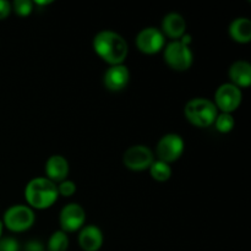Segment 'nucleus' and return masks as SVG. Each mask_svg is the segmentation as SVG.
Instances as JSON below:
<instances>
[{
  "label": "nucleus",
  "mask_w": 251,
  "mask_h": 251,
  "mask_svg": "<svg viewBox=\"0 0 251 251\" xmlns=\"http://www.w3.org/2000/svg\"><path fill=\"white\" fill-rule=\"evenodd\" d=\"M229 36L237 43L247 44L251 41V21L248 17H237L229 25Z\"/></svg>",
  "instance_id": "16"
},
{
  "label": "nucleus",
  "mask_w": 251,
  "mask_h": 251,
  "mask_svg": "<svg viewBox=\"0 0 251 251\" xmlns=\"http://www.w3.org/2000/svg\"><path fill=\"white\" fill-rule=\"evenodd\" d=\"M191 37L184 34L180 39L172 41L164 48V60L167 65L176 71H186L194 61V54L190 48Z\"/></svg>",
  "instance_id": "3"
},
{
  "label": "nucleus",
  "mask_w": 251,
  "mask_h": 251,
  "mask_svg": "<svg viewBox=\"0 0 251 251\" xmlns=\"http://www.w3.org/2000/svg\"><path fill=\"white\" fill-rule=\"evenodd\" d=\"M129 69L124 64L109 66L104 73V76H103L104 86L113 92H119V91L124 90L129 83Z\"/></svg>",
  "instance_id": "11"
},
{
  "label": "nucleus",
  "mask_w": 251,
  "mask_h": 251,
  "mask_svg": "<svg viewBox=\"0 0 251 251\" xmlns=\"http://www.w3.org/2000/svg\"><path fill=\"white\" fill-rule=\"evenodd\" d=\"M184 140L178 134H167L161 137L156 147V154L159 161L171 164L178 161L184 152Z\"/></svg>",
  "instance_id": "6"
},
{
  "label": "nucleus",
  "mask_w": 251,
  "mask_h": 251,
  "mask_svg": "<svg viewBox=\"0 0 251 251\" xmlns=\"http://www.w3.org/2000/svg\"><path fill=\"white\" fill-rule=\"evenodd\" d=\"M86 221V212L78 203H68L64 206L59 215V223L61 230L65 233H73L81 229Z\"/></svg>",
  "instance_id": "10"
},
{
  "label": "nucleus",
  "mask_w": 251,
  "mask_h": 251,
  "mask_svg": "<svg viewBox=\"0 0 251 251\" xmlns=\"http://www.w3.org/2000/svg\"><path fill=\"white\" fill-rule=\"evenodd\" d=\"M36 216L33 210L26 205H14L4 215L2 226L14 233L26 232L33 226Z\"/></svg>",
  "instance_id": "5"
},
{
  "label": "nucleus",
  "mask_w": 251,
  "mask_h": 251,
  "mask_svg": "<svg viewBox=\"0 0 251 251\" xmlns=\"http://www.w3.org/2000/svg\"><path fill=\"white\" fill-rule=\"evenodd\" d=\"M48 251H66L69 248V238L63 230H56L48 240Z\"/></svg>",
  "instance_id": "18"
},
{
  "label": "nucleus",
  "mask_w": 251,
  "mask_h": 251,
  "mask_svg": "<svg viewBox=\"0 0 251 251\" xmlns=\"http://www.w3.org/2000/svg\"><path fill=\"white\" fill-rule=\"evenodd\" d=\"M26 251H44L43 244L38 240H31L26 244Z\"/></svg>",
  "instance_id": "24"
},
{
  "label": "nucleus",
  "mask_w": 251,
  "mask_h": 251,
  "mask_svg": "<svg viewBox=\"0 0 251 251\" xmlns=\"http://www.w3.org/2000/svg\"><path fill=\"white\" fill-rule=\"evenodd\" d=\"M150 174L152 178L157 181H167L172 176V168L168 163L162 162L159 159L153 161L151 167L149 168Z\"/></svg>",
  "instance_id": "17"
},
{
  "label": "nucleus",
  "mask_w": 251,
  "mask_h": 251,
  "mask_svg": "<svg viewBox=\"0 0 251 251\" xmlns=\"http://www.w3.org/2000/svg\"><path fill=\"white\" fill-rule=\"evenodd\" d=\"M58 189L48 178H34L26 185L25 198L29 207L33 210H46L58 200Z\"/></svg>",
  "instance_id": "2"
},
{
  "label": "nucleus",
  "mask_w": 251,
  "mask_h": 251,
  "mask_svg": "<svg viewBox=\"0 0 251 251\" xmlns=\"http://www.w3.org/2000/svg\"><path fill=\"white\" fill-rule=\"evenodd\" d=\"M166 44V37L161 32V29L156 27H146L141 29L136 36V47L141 53L157 54L163 49Z\"/></svg>",
  "instance_id": "9"
},
{
  "label": "nucleus",
  "mask_w": 251,
  "mask_h": 251,
  "mask_svg": "<svg viewBox=\"0 0 251 251\" xmlns=\"http://www.w3.org/2000/svg\"><path fill=\"white\" fill-rule=\"evenodd\" d=\"M186 31V22L185 19L181 16L180 14L176 12H171V14L166 15L162 21V29L161 32L163 36L169 37V38L180 39L181 37L185 34Z\"/></svg>",
  "instance_id": "14"
},
{
  "label": "nucleus",
  "mask_w": 251,
  "mask_h": 251,
  "mask_svg": "<svg viewBox=\"0 0 251 251\" xmlns=\"http://www.w3.org/2000/svg\"><path fill=\"white\" fill-rule=\"evenodd\" d=\"M33 4H36V5H48V4H51V0H48V1H36V2H33Z\"/></svg>",
  "instance_id": "25"
},
{
  "label": "nucleus",
  "mask_w": 251,
  "mask_h": 251,
  "mask_svg": "<svg viewBox=\"0 0 251 251\" xmlns=\"http://www.w3.org/2000/svg\"><path fill=\"white\" fill-rule=\"evenodd\" d=\"M11 12V4L5 0H0V20L6 19Z\"/></svg>",
  "instance_id": "23"
},
{
  "label": "nucleus",
  "mask_w": 251,
  "mask_h": 251,
  "mask_svg": "<svg viewBox=\"0 0 251 251\" xmlns=\"http://www.w3.org/2000/svg\"><path fill=\"white\" fill-rule=\"evenodd\" d=\"M184 114L190 124L198 127H208L215 123L218 109L215 103L207 98H193L184 108Z\"/></svg>",
  "instance_id": "4"
},
{
  "label": "nucleus",
  "mask_w": 251,
  "mask_h": 251,
  "mask_svg": "<svg viewBox=\"0 0 251 251\" xmlns=\"http://www.w3.org/2000/svg\"><path fill=\"white\" fill-rule=\"evenodd\" d=\"M243 100V93L240 88L232 83H223L215 93V105L222 113L232 114L239 108Z\"/></svg>",
  "instance_id": "8"
},
{
  "label": "nucleus",
  "mask_w": 251,
  "mask_h": 251,
  "mask_svg": "<svg viewBox=\"0 0 251 251\" xmlns=\"http://www.w3.org/2000/svg\"><path fill=\"white\" fill-rule=\"evenodd\" d=\"M47 178L50 181L61 183L66 179L69 174V162L61 154H53L46 162Z\"/></svg>",
  "instance_id": "12"
},
{
  "label": "nucleus",
  "mask_w": 251,
  "mask_h": 251,
  "mask_svg": "<svg viewBox=\"0 0 251 251\" xmlns=\"http://www.w3.org/2000/svg\"><path fill=\"white\" fill-rule=\"evenodd\" d=\"M93 49L97 55L110 66L124 63L129 53V46L124 37L110 29H103L96 34L93 38Z\"/></svg>",
  "instance_id": "1"
},
{
  "label": "nucleus",
  "mask_w": 251,
  "mask_h": 251,
  "mask_svg": "<svg viewBox=\"0 0 251 251\" xmlns=\"http://www.w3.org/2000/svg\"><path fill=\"white\" fill-rule=\"evenodd\" d=\"M56 189H58L59 195L64 196V198H70L76 193V184L65 179L64 181L59 183V185H56Z\"/></svg>",
  "instance_id": "21"
},
{
  "label": "nucleus",
  "mask_w": 251,
  "mask_h": 251,
  "mask_svg": "<svg viewBox=\"0 0 251 251\" xmlns=\"http://www.w3.org/2000/svg\"><path fill=\"white\" fill-rule=\"evenodd\" d=\"M1 234H2V222L0 221V238H1Z\"/></svg>",
  "instance_id": "26"
},
{
  "label": "nucleus",
  "mask_w": 251,
  "mask_h": 251,
  "mask_svg": "<svg viewBox=\"0 0 251 251\" xmlns=\"http://www.w3.org/2000/svg\"><path fill=\"white\" fill-rule=\"evenodd\" d=\"M19 242L14 238H0V251H19Z\"/></svg>",
  "instance_id": "22"
},
{
  "label": "nucleus",
  "mask_w": 251,
  "mask_h": 251,
  "mask_svg": "<svg viewBox=\"0 0 251 251\" xmlns=\"http://www.w3.org/2000/svg\"><path fill=\"white\" fill-rule=\"evenodd\" d=\"M78 245L83 251H98L103 245V233L97 226H86L81 228Z\"/></svg>",
  "instance_id": "13"
},
{
  "label": "nucleus",
  "mask_w": 251,
  "mask_h": 251,
  "mask_svg": "<svg viewBox=\"0 0 251 251\" xmlns=\"http://www.w3.org/2000/svg\"><path fill=\"white\" fill-rule=\"evenodd\" d=\"M33 2L29 0H15L11 4V10H14L19 16L27 17L33 10Z\"/></svg>",
  "instance_id": "20"
},
{
  "label": "nucleus",
  "mask_w": 251,
  "mask_h": 251,
  "mask_svg": "<svg viewBox=\"0 0 251 251\" xmlns=\"http://www.w3.org/2000/svg\"><path fill=\"white\" fill-rule=\"evenodd\" d=\"M153 152L145 145L129 147L123 154V163L127 169L134 172L146 171L153 163Z\"/></svg>",
  "instance_id": "7"
},
{
  "label": "nucleus",
  "mask_w": 251,
  "mask_h": 251,
  "mask_svg": "<svg viewBox=\"0 0 251 251\" xmlns=\"http://www.w3.org/2000/svg\"><path fill=\"white\" fill-rule=\"evenodd\" d=\"M230 83L238 88H247L251 85V65L245 60H237L228 70Z\"/></svg>",
  "instance_id": "15"
},
{
  "label": "nucleus",
  "mask_w": 251,
  "mask_h": 251,
  "mask_svg": "<svg viewBox=\"0 0 251 251\" xmlns=\"http://www.w3.org/2000/svg\"><path fill=\"white\" fill-rule=\"evenodd\" d=\"M213 124H215L217 131H220L221 134H228V132L233 130L235 122L232 114H229V113H221V114L217 115Z\"/></svg>",
  "instance_id": "19"
}]
</instances>
